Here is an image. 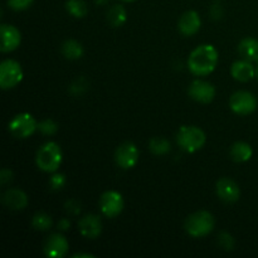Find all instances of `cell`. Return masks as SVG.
Here are the masks:
<instances>
[{"instance_id": "cell-13", "label": "cell", "mask_w": 258, "mask_h": 258, "mask_svg": "<svg viewBox=\"0 0 258 258\" xmlns=\"http://www.w3.org/2000/svg\"><path fill=\"white\" fill-rule=\"evenodd\" d=\"M78 228L85 238L96 239L102 232V222L96 214H87L80 221Z\"/></svg>"}, {"instance_id": "cell-10", "label": "cell", "mask_w": 258, "mask_h": 258, "mask_svg": "<svg viewBox=\"0 0 258 258\" xmlns=\"http://www.w3.org/2000/svg\"><path fill=\"white\" fill-rule=\"evenodd\" d=\"M68 244L67 238L60 233H53L48 237L43 244V251L45 256L50 258H62L68 253Z\"/></svg>"}, {"instance_id": "cell-30", "label": "cell", "mask_w": 258, "mask_h": 258, "mask_svg": "<svg viewBox=\"0 0 258 258\" xmlns=\"http://www.w3.org/2000/svg\"><path fill=\"white\" fill-rule=\"evenodd\" d=\"M13 180V173L9 170V169H3L2 173H0V183L3 185L10 183Z\"/></svg>"}, {"instance_id": "cell-16", "label": "cell", "mask_w": 258, "mask_h": 258, "mask_svg": "<svg viewBox=\"0 0 258 258\" xmlns=\"http://www.w3.org/2000/svg\"><path fill=\"white\" fill-rule=\"evenodd\" d=\"M5 207L12 211H22L28 206V197L20 189H8L2 197Z\"/></svg>"}, {"instance_id": "cell-5", "label": "cell", "mask_w": 258, "mask_h": 258, "mask_svg": "<svg viewBox=\"0 0 258 258\" xmlns=\"http://www.w3.org/2000/svg\"><path fill=\"white\" fill-rule=\"evenodd\" d=\"M23 80L22 66L14 59H5L0 64V87L10 90L19 85Z\"/></svg>"}, {"instance_id": "cell-34", "label": "cell", "mask_w": 258, "mask_h": 258, "mask_svg": "<svg viewBox=\"0 0 258 258\" xmlns=\"http://www.w3.org/2000/svg\"><path fill=\"white\" fill-rule=\"evenodd\" d=\"M108 2H110V0H96V4H98V5H105V4H107Z\"/></svg>"}, {"instance_id": "cell-36", "label": "cell", "mask_w": 258, "mask_h": 258, "mask_svg": "<svg viewBox=\"0 0 258 258\" xmlns=\"http://www.w3.org/2000/svg\"><path fill=\"white\" fill-rule=\"evenodd\" d=\"M256 76H257V78H258V66L256 67Z\"/></svg>"}, {"instance_id": "cell-31", "label": "cell", "mask_w": 258, "mask_h": 258, "mask_svg": "<svg viewBox=\"0 0 258 258\" xmlns=\"http://www.w3.org/2000/svg\"><path fill=\"white\" fill-rule=\"evenodd\" d=\"M222 15H223V10H222V8L219 5H213L211 8V17L213 19H221Z\"/></svg>"}, {"instance_id": "cell-15", "label": "cell", "mask_w": 258, "mask_h": 258, "mask_svg": "<svg viewBox=\"0 0 258 258\" xmlns=\"http://www.w3.org/2000/svg\"><path fill=\"white\" fill-rule=\"evenodd\" d=\"M20 42H22V34L14 25H2V52H13L19 47Z\"/></svg>"}, {"instance_id": "cell-18", "label": "cell", "mask_w": 258, "mask_h": 258, "mask_svg": "<svg viewBox=\"0 0 258 258\" xmlns=\"http://www.w3.org/2000/svg\"><path fill=\"white\" fill-rule=\"evenodd\" d=\"M238 52L244 59L249 62H258V40L247 37L238 44Z\"/></svg>"}, {"instance_id": "cell-27", "label": "cell", "mask_w": 258, "mask_h": 258, "mask_svg": "<svg viewBox=\"0 0 258 258\" xmlns=\"http://www.w3.org/2000/svg\"><path fill=\"white\" fill-rule=\"evenodd\" d=\"M34 0H8V7L15 12H22L28 9Z\"/></svg>"}, {"instance_id": "cell-11", "label": "cell", "mask_w": 258, "mask_h": 258, "mask_svg": "<svg viewBox=\"0 0 258 258\" xmlns=\"http://www.w3.org/2000/svg\"><path fill=\"white\" fill-rule=\"evenodd\" d=\"M189 96L201 103H211L216 97V88L207 81L197 80L189 86Z\"/></svg>"}, {"instance_id": "cell-21", "label": "cell", "mask_w": 258, "mask_h": 258, "mask_svg": "<svg viewBox=\"0 0 258 258\" xmlns=\"http://www.w3.org/2000/svg\"><path fill=\"white\" fill-rule=\"evenodd\" d=\"M62 53L67 59H71V60L80 59V58L83 55V47L81 43L77 42V40L68 39L63 43Z\"/></svg>"}, {"instance_id": "cell-35", "label": "cell", "mask_w": 258, "mask_h": 258, "mask_svg": "<svg viewBox=\"0 0 258 258\" xmlns=\"http://www.w3.org/2000/svg\"><path fill=\"white\" fill-rule=\"evenodd\" d=\"M123 2H126V3H131V2H135V0H123Z\"/></svg>"}, {"instance_id": "cell-12", "label": "cell", "mask_w": 258, "mask_h": 258, "mask_svg": "<svg viewBox=\"0 0 258 258\" xmlns=\"http://www.w3.org/2000/svg\"><path fill=\"white\" fill-rule=\"evenodd\" d=\"M217 194L227 203H234L241 197V189L238 184L229 178H222L217 181Z\"/></svg>"}, {"instance_id": "cell-7", "label": "cell", "mask_w": 258, "mask_h": 258, "mask_svg": "<svg viewBox=\"0 0 258 258\" xmlns=\"http://www.w3.org/2000/svg\"><path fill=\"white\" fill-rule=\"evenodd\" d=\"M229 107L237 115H251L257 108V98L248 91H237L229 98Z\"/></svg>"}, {"instance_id": "cell-17", "label": "cell", "mask_w": 258, "mask_h": 258, "mask_svg": "<svg viewBox=\"0 0 258 258\" xmlns=\"http://www.w3.org/2000/svg\"><path fill=\"white\" fill-rule=\"evenodd\" d=\"M231 75L239 82H248L256 76V68L253 67L252 62L247 59L237 60L232 64Z\"/></svg>"}, {"instance_id": "cell-2", "label": "cell", "mask_w": 258, "mask_h": 258, "mask_svg": "<svg viewBox=\"0 0 258 258\" xmlns=\"http://www.w3.org/2000/svg\"><path fill=\"white\" fill-rule=\"evenodd\" d=\"M62 150L59 145L49 141L39 148L35 156V163L40 170L45 173H54L62 164Z\"/></svg>"}, {"instance_id": "cell-4", "label": "cell", "mask_w": 258, "mask_h": 258, "mask_svg": "<svg viewBox=\"0 0 258 258\" xmlns=\"http://www.w3.org/2000/svg\"><path fill=\"white\" fill-rule=\"evenodd\" d=\"M206 134L197 126H181L176 135V143L186 153H196L206 144Z\"/></svg>"}, {"instance_id": "cell-6", "label": "cell", "mask_w": 258, "mask_h": 258, "mask_svg": "<svg viewBox=\"0 0 258 258\" xmlns=\"http://www.w3.org/2000/svg\"><path fill=\"white\" fill-rule=\"evenodd\" d=\"M8 127L14 138L27 139L35 133V130L38 128V123L30 113L23 112L14 116Z\"/></svg>"}, {"instance_id": "cell-14", "label": "cell", "mask_w": 258, "mask_h": 258, "mask_svg": "<svg viewBox=\"0 0 258 258\" xmlns=\"http://www.w3.org/2000/svg\"><path fill=\"white\" fill-rule=\"evenodd\" d=\"M202 27V19L196 10H188L180 17L178 23L179 32L185 37H190L198 33Z\"/></svg>"}, {"instance_id": "cell-1", "label": "cell", "mask_w": 258, "mask_h": 258, "mask_svg": "<svg viewBox=\"0 0 258 258\" xmlns=\"http://www.w3.org/2000/svg\"><path fill=\"white\" fill-rule=\"evenodd\" d=\"M218 63V52L212 44H202L190 53L188 68L196 76H208L216 70Z\"/></svg>"}, {"instance_id": "cell-3", "label": "cell", "mask_w": 258, "mask_h": 258, "mask_svg": "<svg viewBox=\"0 0 258 258\" xmlns=\"http://www.w3.org/2000/svg\"><path fill=\"white\" fill-rule=\"evenodd\" d=\"M214 221L213 214L207 211H198L196 213L190 214L185 221V231L189 236L194 238H201L206 237L213 231Z\"/></svg>"}, {"instance_id": "cell-22", "label": "cell", "mask_w": 258, "mask_h": 258, "mask_svg": "<svg viewBox=\"0 0 258 258\" xmlns=\"http://www.w3.org/2000/svg\"><path fill=\"white\" fill-rule=\"evenodd\" d=\"M149 149L154 155H165L170 151L171 146L165 138H153L149 143Z\"/></svg>"}, {"instance_id": "cell-29", "label": "cell", "mask_w": 258, "mask_h": 258, "mask_svg": "<svg viewBox=\"0 0 258 258\" xmlns=\"http://www.w3.org/2000/svg\"><path fill=\"white\" fill-rule=\"evenodd\" d=\"M66 208H67V211L72 214H78L81 212L80 203L76 201H68L67 203H66Z\"/></svg>"}, {"instance_id": "cell-33", "label": "cell", "mask_w": 258, "mask_h": 258, "mask_svg": "<svg viewBox=\"0 0 258 258\" xmlns=\"http://www.w3.org/2000/svg\"><path fill=\"white\" fill-rule=\"evenodd\" d=\"M75 258H77V257H87V258H93L95 256H93V254H91V253H76L75 256H73Z\"/></svg>"}, {"instance_id": "cell-9", "label": "cell", "mask_w": 258, "mask_h": 258, "mask_svg": "<svg viewBox=\"0 0 258 258\" xmlns=\"http://www.w3.org/2000/svg\"><path fill=\"white\" fill-rule=\"evenodd\" d=\"M100 208L103 216L107 218H115L122 212L123 198L118 191L108 190L101 196Z\"/></svg>"}, {"instance_id": "cell-20", "label": "cell", "mask_w": 258, "mask_h": 258, "mask_svg": "<svg viewBox=\"0 0 258 258\" xmlns=\"http://www.w3.org/2000/svg\"><path fill=\"white\" fill-rule=\"evenodd\" d=\"M127 19V13H126L125 8L120 4H116L111 7L107 12V20L112 27L118 28L122 27Z\"/></svg>"}, {"instance_id": "cell-26", "label": "cell", "mask_w": 258, "mask_h": 258, "mask_svg": "<svg viewBox=\"0 0 258 258\" xmlns=\"http://www.w3.org/2000/svg\"><path fill=\"white\" fill-rule=\"evenodd\" d=\"M218 243L219 246L223 249H226V251H232V249L234 248L236 242H234V238L231 234L227 233V232H222L218 236Z\"/></svg>"}, {"instance_id": "cell-8", "label": "cell", "mask_w": 258, "mask_h": 258, "mask_svg": "<svg viewBox=\"0 0 258 258\" xmlns=\"http://www.w3.org/2000/svg\"><path fill=\"white\" fill-rule=\"evenodd\" d=\"M139 158H140V153H139L138 146L130 141L121 144L116 149L115 160L121 169H125V170L133 169L138 164Z\"/></svg>"}, {"instance_id": "cell-23", "label": "cell", "mask_w": 258, "mask_h": 258, "mask_svg": "<svg viewBox=\"0 0 258 258\" xmlns=\"http://www.w3.org/2000/svg\"><path fill=\"white\" fill-rule=\"evenodd\" d=\"M66 9L75 18H85L87 15V4L83 0H67Z\"/></svg>"}, {"instance_id": "cell-24", "label": "cell", "mask_w": 258, "mask_h": 258, "mask_svg": "<svg viewBox=\"0 0 258 258\" xmlns=\"http://www.w3.org/2000/svg\"><path fill=\"white\" fill-rule=\"evenodd\" d=\"M52 224V218H50L49 214L44 213V212H38V213L34 214V217H33L32 226L35 231H48V229H50Z\"/></svg>"}, {"instance_id": "cell-19", "label": "cell", "mask_w": 258, "mask_h": 258, "mask_svg": "<svg viewBox=\"0 0 258 258\" xmlns=\"http://www.w3.org/2000/svg\"><path fill=\"white\" fill-rule=\"evenodd\" d=\"M252 154H253V150L251 145L244 141H237L231 148V156L237 163H246L252 158Z\"/></svg>"}, {"instance_id": "cell-32", "label": "cell", "mask_w": 258, "mask_h": 258, "mask_svg": "<svg viewBox=\"0 0 258 258\" xmlns=\"http://www.w3.org/2000/svg\"><path fill=\"white\" fill-rule=\"evenodd\" d=\"M70 227H71L70 219L64 218V219H60V221L58 222V229H59V231L64 232V231H67V229L70 228Z\"/></svg>"}, {"instance_id": "cell-28", "label": "cell", "mask_w": 258, "mask_h": 258, "mask_svg": "<svg viewBox=\"0 0 258 258\" xmlns=\"http://www.w3.org/2000/svg\"><path fill=\"white\" fill-rule=\"evenodd\" d=\"M49 184L50 186H52V189L59 190V189H62L63 186L66 185V176L63 175V174H54V175L50 178Z\"/></svg>"}, {"instance_id": "cell-25", "label": "cell", "mask_w": 258, "mask_h": 258, "mask_svg": "<svg viewBox=\"0 0 258 258\" xmlns=\"http://www.w3.org/2000/svg\"><path fill=\"white\" fill-rule=\"evenodd\" d=\"M38 130L44 135H54L58 131V125L50 118H47V120H43L42 122L38 123Z\"/></svg>"}]
</instances>
